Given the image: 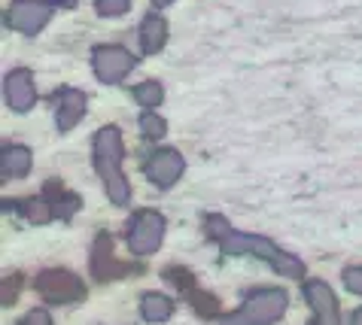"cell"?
I'll return each instance as SVG.
<instances>
[{
  "mask_svg": "<svg viewBox=\"0 0 362 325\" xmlns=\"http://www.w3.org/2000/svg\"><path fill=\"white\" fill-rule=\"evenodd\" d=\"M201 228H204V237L214 240L226 256H253L259 261H265L277 277H289V280L305 277V261H301L298 256L280 249L274 240H268L262 235L238 231L235 225H228V219L219 216V213H207V216H201Z\"/></svg>",
  "mask_w": 362,
  "mask_h": 325,
  "instance_id": "6da1fadb",
  "label": "cell"
},
{
  "mask_svg": "<svg viewBox=\"0 0 362 325\" xmlns=\"http://www.w3.org/2000/svg\"><path fill=\"white\" fill-rule=\"evenodd\" d=\"M92 158L100 182H104L107 201L113 207H128L132 204V182H128L122 161H125V140L119 125H104L98 128L92 140Z\"/></svg>",
  "mask_w": 362,
  "mask_h": 325,
  "instance_id": "7a4b0ae2",
  "label": "cell"
},
{
  "mask_svg": "<svg viewBox=\"0 0 362 325\" xmlns=\"http://www.w3.org/2000/svg\"><path fill=\"white\" fill-rule=\"evenodd\" d=\"M4 207L18 213L28 222H34V225H46V222H55V219L70 222L79 213V207H83V198L74 195L62 179H49L37 198L4 201Z\"/></svg>",
  "mask_w": 362,
  "mask_h": 325,
  "instance_id": "3957f363",
  "label": "cell"
},
{
  "mask_svg": "<svg viewBox=\"0 0 362 325\" xmlns=\"http://www.w3.org/2000/svg\"><path fill=\"white\" fill-rule=\"evenodd\" d=\"M286 307H289V301L284 289L259 286L253 292H247L244 304L235 313L219 319V325H274L286 313Z\"/></svg>",
  "mask_w": 362,
  "mask_h": 325,
  "instance_id": "277c9868",
  "label": "cell"
},
{
  "mask_svg": "<svg viewBox=\"0 0 362 325\" xmlns=\"http://www.w3.org/2000/svg\"><path fill=\"white\" fill-rule=\"evenodd\" d=\"M76 0H13L6 6V16H4V25L9 30H18L25 37H37L52 16L58 13L62 6H74Z\"/></svg>",
  "mask_w": 362,
  "mask_h": 325,
  "instance_id": "5b68a950",
  "label": "cell"
},
{
  "mask_svg": "<svg viewBox=\"0 0 362 325\" xmlns=\"http://www.w3.org/2000/svg\"><path fill=\"white\" fill-rule=\"evenodd\" d=\"M165 228H168V222L158 210H137L128 219V235H125L132 256H140V259L153 256L165 240Z\"/></svg>",
  "mask_w": 362,
  "mask_h": 325,
  "instance_id": "8992f818",
  "label": "cell"
},
{
  "mask_svg": "<svg viewBox=\"0 0 362 325\" xmlns=\"http://www.w3.org/2000/svg\"><path fill=\"white\" fill-rule=\"evenodd\" d=\"M34 289L49 304H74L86 298V283L67 268H46L37 273Z\"/></svg>",
  "mask_w": 362,
  "mask_h": 325,
  "instance_id": "52a82bcc",
  "label": "cell"
},
{
  "mask_svg": "<svg viewBox=\"0 0 362 325\" xmlns=\"http://www.w3.org/2000/svg\"><path fill=\"white\" fill-rule=\"evenodd\" d=\"M134 64H137L134 52L125 46H119V43H104V46L92 49V70L104 85L122 83V79L134 70Z\"/></svg>",
  "mask_w": 362,
  "mask_h": 325,
  "instance_id": "ba28073f",
  "label": "cell"
},
{
  "mask_svg": "<svg viewBox=\"0 0 362 325\" xmlns=\"http://www.w3.org/2000/svg\"><path fill=\"white\" fill-rule=\"evenodd\" d=\"M165 280L174 283V286L180 289V298L192 304V310L198 313V317L214 319L216 313H219V298L210 295V292H204V289L198 286V280H195L192 271H186V268H168L165 271Z\"/></svg>",
  "mask_w": 362,
  "mask_h": 325,
  "instance_id": "9c48e42d",
  "label": "cell"
},
{
  "mask_svg": "<svg viewBox=\"0 0 362 325\" xmlns=\"http://www.w3.org/2000/svg\"><path fill=\"white\" fill-rule=\"evenodd\" d=\"M183 170H186V161L177 149H156V152H149L146 161H144L146 179L162 191H168L170 186H174V182L183 177Z\"/></svg>",
  "mask_w": 362,
  "mask_h": 325,
  "instance_id": "30bf717a",
  "label": "cell"
},
{
  "mask_svg": "<svg viewBox=\"0 0 362 325\" xmlns=\"http://www.w3.org/2000/svg\"><path fill=\"white\" fill-rule=\"evenodd\" d=\"M92 277L98 283H110V280H119L125 277V273H132L134 268L128 265V261H119L116 252H113V237L107 235V231H100L92 243Z\"/></svg>",
  "mask_w": 362,
  "mask_h": 325,
  "instance_id": "8fae6325",
  "label": "cell"
},
{
  "mask_svg": "<svg viewBox=\"0 0 362 325\" xmlns=\"http://www.w3.org/2000/svg\"><path fill=\"white\" fill-rule=\"evenodd\" d=\"M4 98L6 107L13 113H28L37 104V83H34V70L16 67L4 76Z\"/></svg>",
  "mask_w": 362,
  "mask_h": 325,
  "instance_id": "7c38bea8",
  "label": "cell"
},
{
  "mask_svg": "<svg viewBox=\"0 0 362 325\" xmlns=\"http://www.w3.org/2000/svg\"><path fill=\"white\" fill-rule=\"evenodd\" d=\"M52 104H55V125L62 134H67V131H74L86 119L88 98H86V91H79L74 85H62L52 95Z\"/></svg>",
  "mask_w": 362,
  "mask_h": 325,
  "instance_id": "4fadbf2b",
  "label": "cell"
},
{
  "mask_svg": "<svg viewBox=\"0 0 362 325\" xmlns=\"http://www.w3.org/2000/svg\"><path fill=\"white\" fill-rule=\"evenodd\" d=\"M301 292L314 310V319L310 325H341V317H338V298L332 286L326 280H305L301 283Z\"/></svg>",
  "mask_w": 362,
  "mask_h": 325,
  "instance_id": "5bb4252c",
  "label": "cell"
},
{
  "mask_svg": "<svg viewBox=\"0 0 362 325\" xmlns=\"http://www.w3.org/2000/svg\"><path fill=\"white\" fill-rule=\"evenodd\" d=\"M137 40H140V52L144 55H156L162 52L168 43V22L162 13H146L144 22L137 28Z\"/></svg>",
  "mask_w": 362,
  "mask_h": 325,
  "instance_id": "9a60e30c",
  "label": "cell"
},
{
  "mask_svg": "<svg viewBox=\"0 0 362 325\" xmlns=\"http://www.w3.org/2000/svg\"><path fill=\"white\" fill-rule=\"evenodd\" d=\"M31 165H34V155L31 149L22 146V143H6L4 146V179H22L31 174Z\"/></svg>",
  "mask_w": 362,
  "mask_h": 325,
  "instance_id": "2e32d148",
  "label": "cell"
},
{
  "mask_svg": "<svg viewBox=\"0 0 362 325\" xmlns=\"http://www.w3.org/2000/svg\"><path fill=\"white\" fill-rule=\"evenodd\" d=\"M140 317L146 322H168L174 317V301L168 295H158V292H146L144 298H140Z\"/></svg>",
  "mask_w": 362,
  "mask_h": 325,
  "instance_id": "e0dca14e",
  "label": "cell"
},
{
  "mask_svg": "<svg viewBox=\"0 0 362 325\" xmlns=\"http://www.w3.org/2000/svg\"><path fill=\"white\" fill-rule=\"evenodd\" d=\"M132 95L144 110H158L165 100V85L158 83V79H146V83H137L132 88Z\"/></svg>",
  "mask_w": 362,
  "mask_h": 325,
  "instance_id": "ac0fdd59",
  "label": "cell"
},
{
  "mask_svg": "<svg viewBox=\"0 0 362 325\" xmlns=\"http://www.w3.org/2000/svg\"><path fill=\"white\" fill-rule=\"evenodd\" d=\"M137 128H140V134H144L146 140H162L168 134V122L156 113V110H144L137 119Z\"/></svg>",
  "mask_w": 362,
  "mask_h": 325,
  "instance_id": "d6986e66",
  "label": "cell"
},
{
  "mask_svg": "<svg viewBox=\"0 0 362 325\" xmlns=\"http://www.w3.org/2000/svg\"><path fill=\"white\" fill-rule=\"evenodd\" d=\"M92 4L98 9V16L104 18H119L132 9V0H92Z\"/></svg>",
  "mask_w": 362,
  "mask_h": 325,
  "instance_id": "ffe728a7",
  "label": "cell"
},
{
  "mask_svg": "<svg viewBox=\"0 0 362 325\" xmlns=\"http://www.w3.org/2000/svg\"><path fill=\"white\" fill-rule=\"evenodd\" d=\"M344 286L347 292H354V295H362V265H354V268H344Z\"/></svg>",
  "mask_w": 362,
  "mask_h": 325,
  "instance_id": "44dd1931",
  "label": "cell"
},
{
  "mask_svg": "<svg viewBox=\"0 0 362 325\" xmlns=\"http://www.w3.org/2000/svg\"><path fill=\"white\" fill-rule=\"evenodd\" d=\"M16 325H52V317H49V310H43V307H34V310H28Z\"/></svg>",
  "mask_w": 362,
  "mask_h": 325,
  "instance_id": "7402d4cb",
  "label": "cell"
},
{
  "mask_svg": "<svg viewBox=\"0 0 362 325\" xmlns=\"http://www.w3.org/2000/svg\"><path fill=\"white\" fill-rule=\"evenodd\" d=\"M18 286H22V277H18V273H16V280H13V289H9V283H4V304H6V307H9V304H16Z\"/></svg>",
  "mask_w": 362,
  "mask_h": 325,
  "instance_id": "603a6c76",
  "label": "cell"
},
{
  "mask_svg": "<svg viewBox=\"0 0 362 325\" xmlns=\"http://www.w3.org/2000/svg\"><path fill=\"white\" fill-rule=\"evenodd\" d=\"M347 325H362V307H356L354 313H350V322Z\"/></svg>",
  "mask_w": 362,
  "mask_h": 325,
  "instance_id": "cb8c5ba5",
  "label": "cell"
},
{
  "mask_svg": "<svg viewBox=\"0 0 362 325\" xmlns=\"http://www.w3.org/2000/svg\"><path fill=\"white\" fill-rule=\"evenodd\" d=\"M149 4H153L156 9H165V6H170V4H174V0H149Z\"/></svg>",
  "mask_w": 362,
  "mask_h": 325,
  "instance_id": "d4e9b609",
  "label": "cell"
}]
</instances>
